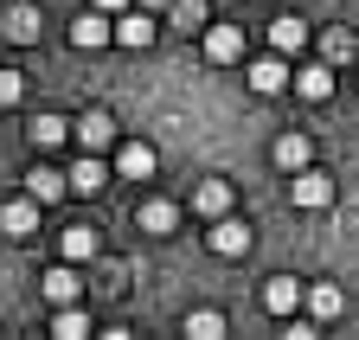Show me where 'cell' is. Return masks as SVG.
I'll use <instances>...</instances> for the list:
<instances>
[{
	"label": "cell",
	"instance_id": "obj_15",
	"mask_svg": "<svg viewBox=\"0 0 359 340\" xmlns=\"http://www.w3.org/2000/svg\"><path fill=\"white\" fill-rule=\"evenodd\" d=\"M308 46V26L295 20V13H283V20H269V52H283V58H295Z\"/></svg>",
	"mask_w": 359,
	"mask_h": 340
},
{
	"label": "cell",
	"instance_id": "obj_2",
	"mask_svg": "<svg viewBox=\"0 0 359 340\" xmlns=\"http://www.w3.org/2000/svg\"><path fill=\"white\" fill-rule=\"evenodd\" d=\"M109 46H128V52H142V46H154V20H148V7H128L109 20Z\"/></svg>",
	"mask_w": 359,
	"mask_h": 340
},
{
	"label": "cell",
	"instance_id": "obj_27",
	"mask_svg": "<svg viewBox=\"0 0 359 340\" xmlns=\"http://www.w3.org/2000/svg\"><path fill=\"white\" fill-rule=\"evenodd\" d=\"M173 20H180V26H205V7H199V0H187V7H180Z\"/></svg>",
	"mask_w": 359,
	"mask_h": 340
},
{
	"label": "cell",
	"instance_id": "obj_9",
	"mask_svg": "<svg viewBox=\"0 0 359 340\" xmlns=\"http://www.w3.org/2000/svg\"><path fill=\"white\" fill-rule=\"evenodd\" d=\"M135 225H142L148 238H173L180 205H173V199H142V205H135Z\"/></svg>",
	"mask_w": 359,
	"mask_h": 340
},
{
	"label": "cell",
	"instance_id": "obj_6",
	"mask_svg": "<svg viewBox=\"0 0 359 340\" xmlns=\"http://www.w3.org/2000/svg\"><path fill=\"white\" fill-rule=\"evenodd\" d=\"M212 250H218V257H244V250H250V225L231 219V212H218V219H212Z\"/></svg>",
	"mask_w": 359,
	"mask_h": 340
},
{
	"label": "cell",
	"instance_id": "obj_14",
	"mask_svg": "<svg viewBox=\"0 0 359 340\" xmlns=\"http://www.w3.org/2000/svg\"><path fill=\"white\" fill-rule=\"evenodd\" d=\"M263 308H269V315H295V308H302V283H295V276H269V283H263Z\"/></svg>",
	"mask_w": 359,
	"mask_h": 340
},
{
	"label": "cell",
	"instance_id": "obj_29",
	"mask_svg": "<svg viewBox=\"0 0 359 340\" xmlns=\"http://www.w3.org/2000/svg\"><path fill=\"white\" fill-rule=\"evenodd\" d=\"M135 7H148V13H161V7H173V0H135Z\"/></svg>",
	"mask_w": 359,
	"mask_h": 340
},
{
	"label": "cell",
	"instance_id": "obj_28",
	"mask_svg": "<svg viewBox=\"0 0 359 340\" xmlns=\"http://www.w3.org/2000/svg\"><path fill=\"white\" fill-rule=\"evenodd\" d=\"M90 7H103V13H122V7H128V0H90Z\"/></svg>",
	"mask_w": 359,
	"mask_h": 340
},
{
	"label": "cell",
	"instance_id": "obj_8",
	"mask_svg": "<svg viewBox=\"0 0 359 340\" xmlns=\"http://www.w3.org/2000/svg\"><path fill=\"white\" fill-rule=\"evenodd\" d=\"M244 77H250V90H257V97H276V90H289V58H283V52H269V58H257Z\"/></svg>",
	"mask_w": 359,
	"mask_h": 340
},
{
	"label": "cell",
	"instance_id": "obj_12",
	"mask_svg": "<svg viewBox=\"0 0 359 340\" xmlns=\"http://www.w3.org/2000/svg\"><path fill=\"white\" fill-rule=\"evenodd\" d=\"M302 302H308L314 321H334V315H346V289H340V283H308Z\"/></svg>",
	"mask_w": 359,
	"mask_h": 340
},
{
	"label": "cell",
	"instance_id": "obj_16",
	"mask_svg": "<svg viewBox=\"0 0 359 340\" xmlns=\"http://www.w3.org/2000/svg\"><path fill=\"white\" fill-rule=\"evenodd\" d=\"M193 212H199V219L231 212V180H199V186H193Z\"/></svg>",
	"mask_w": 359,
	"mask_h": 340
},
{
	"label": "cell",
	"instance_id": "obj_1",
	"mask_svg": "<svg viewBox=\"0 0 359 340\" xmlns=\"http://www.w3.org/2000/svg\"><path fill=\"white\" fill-rule=\"evenodd\" d=\"M289 199L302 205V212H327L334 205V174H321V167H295V180H289Z\"/></svg>",
	"mask_w": 359,
	"mask_h": 340
},
{
	"label": "cell",
	"instance_id": "obj_25",
	"mask_svg": "<svg viewBox=\"0 0 359 340\" xmlns=\"http://www.w3.org/2000/svg\"><path fill=\"white\" fill-rule=\"evenodd\" d=\"M20 97H26V77L20 71H0V109H13Z\"/></svg>",
	"mask_w": 359,
	"mask_h": 340
},
{
	"label": "cell",
	"instance_id": "obj_22",
	"mask_svg": "<svg viewBox=\"0 0 359 340\" xmlns=\"http://www.w3.org/2000/svg\"><path fill=\"white\" fill-rule=\"evenodd\" d=\"M52 334H58V340H83V334H90V315H83L77 302H65V308H52Z\"/></svg>",
	"mask_w": 359,
	"mask_h": 340
},
{
	"label": "cell",
	"instance_id": "obj_18",
	"mask_svg": "<svg viewBox=\"0 0 359 340\" xmlns=\"http://www.w3.org/2000/svg\"><path fill=\"white\" fill-rule=\"evenodd\" d=\"M26 193H32L39 205H52V199H65V193H71V180L58 174V167H32V174H26Z\"/></svg>",
	"mask_w": 359,
	"mask_h": 340
},
{
	"label": "cell",
	"instance_id": "obj_11",
	"mask_svg": "<svg viewBox=\"0 0 359 340\" xmlns=\"http://www.w3.org/2000/svg\"><path fill=\"white\" fill-rule=\"evenodd\" d=\"M109 174L148 180V174H154V148H148V142H116V167H109Z\"/></svg>",
	"mask_w": 359,
	"mask_h": 340
},
{
	"label": "cell",
	"instance_id": "obj_26",
	"mask_svg": "<svg viewBox=\"0 0 359 340\" xmlns=\"http://www.w3.org/2000/svg\"><path fill=\"white\" fill-rule=\"evenodd\" d=\"M321 52H327V64L353 58V32H327V39H321Z\"/></svg>",
	"mask_w": 359,
	"mask_h": 340
},
{
	"label": "cell",
	"instance_id": "obj_17",
	"mask_svg": "<svg viewBox=\"0 0 359 340\" xmlns=\"http://www.w3.org/2000/svg\"><path fill=\"white\" fill-rule=\"evenodd\" d=\"M0 26H7V39H13V46H39V7H26V0H20V7H7V20H0Z\"/></svg>",
	"mask_w": 359,
	"mask_h": 340
},
{
	"label": "cell",
	"instance_id": "obj_5",
	"mask_svg": "<svg viewBox=\"0 0 359 340\" xmlns=\"http://www.w3.org/2000/svg\"><path fill=\"white\" fill-rule=\"evenodd\" d=\"M39 295H45L52 308L77 302V295H83V276H77V264H58V270H45V276H39Z\"/></svg>",
	"mask_w": 359,
	"mask_h": 340
},
{
	"label": "cell",
	"instance_id": "obj_13",
	"mask_svg": "<svg viewBox=\"0 0 359 340\" xmlns=\"http://www.w3.org/2000/svg\"><path fill=\"white\" fill-rule=\"evenodd\" d=\"M205 58L212 64H238L244 58V26H205Z\"/></svg>",
	"mask_w": 359,
	"mask_h": 340
},
{
	"label": "cell",
	"instance_id": "obj_23",
	"mask_svg": "<svg viewBox=\"0 0 359 340\" xmlns=\"http://www.w3.org/2000/svg\"><path fill=\"white\" fill-rule=\"evenodd\" d=\"M308 161H314L308 135H283V142H276V167H289V174H295V167H308Z\"/></svg>",
	"mask_w": 359,
	"mask_h": 340
},
{
	"label": "cell",
	"instance_id": "obj_21",
	"mask_svg": "<svg viewBox=\"0 0 359 340\" xmlns=\"http://www.w3.org/2000/svg\"><path fill=\"white\" fill-rule=\"evenodd\" d=\"M26 135H32V148H39V154H52V148H65V135H71V122H65V116H39V122H32Z\"/></svg>",
	"mask_w": 359,
	"mask_h": 340
},
{
	"label": "cell",
	"instance_id": "obj_10",
	"mask_svg": "<svg viewBox=\"0 0 359 340\" xmlns=\"http://www.w3.org/2000/svg\"><path fill=\"white\" fill-rule=\"evenodd\" d=\"M39 212H45V205H39L32 193H26V199H7V205H0V231H7V238H32V231H39Z\"/></svg>",
	"mask_w": 359,
	"mask_h": 340
},
{
	"label": "cell",
	"instance_id": "obj_24",
	"mask_svg": "<svg viewBox=\"0 0 359 340\" xmlns=\"http://www.w3.org/2000/svg\"><path fill=\"white\" fill-rule=\"evenodd\" d=\"M187 334H193V340H218V334H224V315H218V308H193V315H187Z\"/></svg>",
	"mask_w": 359,
	"mask_h": 340
},
{
	"label": "cell",
	"instance_id": "obj_20",
	"mask_svg": "<svg viewBox=\"0 0 359 340\" xmlns=\"http://www.w3.org/2000/svg\"><path fill=\"white\" fill-rule=\"evenodd\" d=\"M65 180H71V193H103V186H109V167H103L97 154H83V161L71 167Z\"/></svg>",
	"mask_w": 359,
	"mask_h": 340
},
{
	"label": "cell",
	"instance_id": "obj_7",
	"mask_svg": "<svg viewBox=\"0 0 359 340\" xmlns=\"http://www.w3.org/2000/svg\"><path fill=\"white\" fill-rule=\"evenodd\" d=\"M71 46H77V52L109 46V13H103V7H83V13L71 20Z\"/></svg>",
	"mask_w": 359,
	"mask_h": 340
},
{
	"label": "cell",
	"instance_id": "obj_4",
	"mask_svg": "<svg viewBox=\"0 0 359 340\" xmlns=\"http://www.w3.org/2000/svg\"><path fill=\"white\" fill-rule=\"evenodd\" d=\"M289 83H295L302 103H327V97H334V64H327V58H321V64H302V71H289Z\"/></svg>",
	"mask_w": 359,
	"mask_h": 340
},
{
	"label": "cell",
	"instance_id": "obj_19",
	"mask_svg": "<svg viewBox=\"0 0 359 340\" xmlns=\"http://www.w3.org/2000/svg\"><path fill=\"white\" fill-rule=\"evenodd\" d=\"M58 250H65V264H90V257L103 250V238H97V225H71Z\"/></svg>",
	"mask_w": 359,
	"mask_h": 340
},
{
	"label": "cell",
	"instance_id": "obj_3",
	"mask_svg": "<svg viewBox=\"0 0 359 340\" xmlns=\"http://www.w3.org/2000/svg\"><path fill=\"white\" fill-rule=\"evenodd\" d=\"M71 135H77V148H83V154L116 148V116H109V109H83V116L71 122Z\"/></svg>",
	"mask_w": 359,
	"mask_h": 340
}]
</instances>
